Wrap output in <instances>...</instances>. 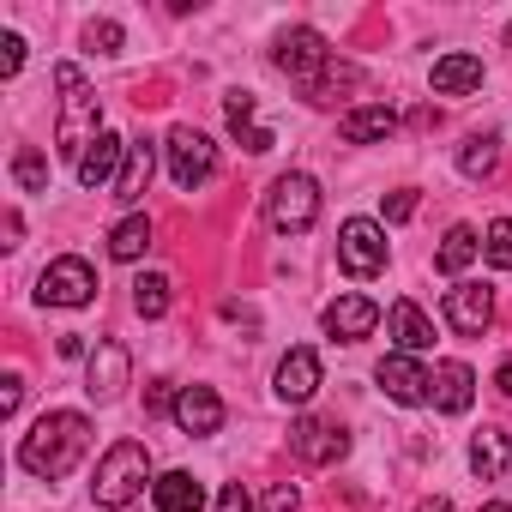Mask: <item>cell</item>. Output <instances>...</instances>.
Masks as SVG:
<instances>
[{
	"label": "cell",
	"instance_id": "cell-1",
	"mask_svg": "<svg viewBox=\"0 0 512 512\" xmlns=\"http://www.w3.org/2000/svg\"><path fill=\"white\" fill-rule=\"evenodd\" d=\"M91 452V422L79 410H49L25 440H19V464L43 482H61L79 470V458Z\"/></svg>",
	"mask_w": 512,
	"mask_h": 512
},
{
	"label": "cell",
	"instance_id": "cell-2",
	"mask_svg": "<svg viewBox=\"0 0 512 512\" xmlns=\"http://www.w3.org/2000/svg\"><path fill=\"white\" fill-rule=\"evenodd\" d=\"M278 73H290L314 103H332L344 85H356L362 73L356 67H344V61H332V49H326V37L320 31H308V25H296V31H284L278 37Z\"/></svg>",
	"mask_w": 512,
	"mask_h": 512
},
{
	"label": "cell",
	"instance_id": "cell-3",
	"mask_svg": "<svg viewBox=\"0 0 512 512\" xmlns=\"http://www.w3.org/2000/svg\"><path fill=\"white\" fill-rule=\"evenodd\" d=\"M55 85H61V121H55V145H61V157H85L91 151V139L103 133V115H97V91L85 85V73L73 67V61H61L55 67Z\"/></svg>",
	"mask_w": 512,
	"mask_h": 512
},
{
	"label": "cell",
	"instance_id": "cell-4",
	"mask_svg": "<svg viewBox=\"0 0 512 512\" xmlns=\"http://www.w3.org/2000/svg\"><path fill=\"white\" fill-rule=\"evenodd\" d=\"M151 482V452L139 446V440H115L109 452H103V464H97V482H91V494H97V506H127L139 488Z\"/></svg>",
	"mask_w": 512,
	"mask_h": 512
},
{
	"label": "cell",
	"instance_id": "cell-5",
	"mask_svg": "<svg viewBox=\"0 0 512 512\" xmlns=\"http://www.w3.org/2000/svg\"><path fill=\"white\" fill-rule=\"evenodd\" d=\"M314 217H320V181L314 175H278L272 181V193H266V223L278 229V235H302V229H314Z\"/></svg>",
	"mask_w": 512,
	"mask_h": 512
},
{
	"label": "cell",
	"instance_id": "cell-6",
	"mask_svg": "<svg viewBox=\"0 0 512 512\" xmlns=\"http://www.w3.org/2000/svg\"><path fill=\"white\" fill-rule=\"evenodd\" d=\"M338 266L350 278H380L386 272V229L374 217H350L338 229Z\"/></svg>",
	"mask_w": 512,
	"mask_h": 512
},
{
	"label": "cell",
	"instance_id": "cell-7",
	"mask_svg": "<svg viewBox=\"0 0 512 512\" xmlns=\"http://www.w3.org/2000/svg\"><path fill=\"white\" fill-rule=\"evenodd\" d=\"M169 175H175V187H205L211 175H217V145L199 133V127H175L169 133Z\"/></svg>",
	"mask_w": 512,
	"mask_h": 512
},
{
	"label": "cell",
	"instance_id": "cell-8",
	"mask_svg": "<svg viewBox=\"0 0 512 512\" xmlns=\"http://www.w3.org/2000/svg\"><path fill=\"white\" fill-rule=\"evenodd\" d=\"M97 296V272L85 266V260H73V253H67V260H55L43 278H37V302L43 308H85Z\"/></svg>",
	"mask_w": 512,
	"mask_h": 512
},
{
	"label": "cell",
	"instance_id": "cell-9",
	"mask_svg": "<svg viewBox=\"0 0 512 512\" xmlns=\"http://www.w3.org/2000/svg\"><path fill=\"white\" fill-rule=\"evenodd\" d=\"M290 452H296L302 464H338V458L350 452V434H344L338 422H320V416H302V422L290 428Z\"/></svg>",
	"mask_w": 512,
	"mask_h": 512
},
{
	"label": "cell",
	"instance_id": "cell-10",
	"mask_svg": "<svg viewBox=\"0 0 512 512\" xmlns=\"http://www.w3.org/2000/svg\"><path fill=\"white\" fill-rule=\"evenodd\" d=\"M488 320H494L488 284H452V290H446V326H452L458 338H482Z\"/></svg>",
	"mask_w": 512,
	"mask_h": 512
},
{
	"label": "cell",
	"instance_id": "cell-11",
	"mask_svg": "<svg viewBox=\"0 0 512 512\" xmlns=\"http://www.w3.org/2000/svg\"><path fill=\"white\" fill-rule=\"evenodd\" d=\"M127 374H133V362H127V350L103 338V344L91 350V368H85V392H91L97 404H109V398H121V386H127Z\"/></svg>",
	"mask_w": 512,
	"mask_h": 512
},
{
	"label": "cell",
	"instance_id": "cell-12",
	"mask_svg": "<svg viewBox=\"0 0 512 512\" xmlns=\"http://www.w3.org/2000/svg\"><path fill=\"white\" fill-rule=\"evenodd\" d=\"M121 163H127V139H121V133H97L91 151L73 163V175H79V187H103V181L121 175Z\"/></svg>",
	"mask_w": 512,
	"mask_h": 512
},
{
	"label": "cell",
	"instance_id": "cell-13",
	"mask_svg": "<svg viewBox=\"0 0 512 512\" xmlns=\"http://www.w3.org/2000/svg\"><path fill=\"white\" fill-rule=\"evenodd\" d=\"M374 326H380V308H374L368 296H338V302L326 308V332H332L338 344H362Z\"/></svg>",
	"mask_w": 512,
	"mask_h": 512
},
{
	"label": "cell",
	"instance_id": "cell-14",
	"mask_svg": "<svg viewBox=\"0 0 512 512\" xmlns=\"http://www.w3.org/2000/svg\"><path fill=\"white\" fill-rule=\"evenodd\" d=\"M428 398H434L446 416H464L470 398H476V374H470L464 362H440V368L428 374Z\"/></svg>",
	"mask_w": 512,
	"mask_h": 512
},
{
	"label": "cell",
	"instance_id": "cell-15",
	"mask_svg": "<svg viewBox=\"0 0 512 512\" xmlns=\"http://www.w3.org/2000/svg\"><path fill=\"white\" fill-rule=\"evenodd\" d=\"M175 422H181L187 434H217V428H223V398H217L211 386H181V392H175Z\"/></svg>",
	"mask_w": 512,
	"mask_h": 512
},
{
	"label": "cell",
	"instance_id": "cell-16",
	"mask_svg": "<svg viewBox=\"0 0 512 512\" xmlns=\"http://www.w3.org/2000/svg\"><path fill=\"white\" fill-rule=\"evenodd\" d=\"M314 392H320V356L314 350H290L278 362V398L284 404H308Z\"/></svg>",
	"mask_w": 512,
	"mask_h": 512
},
{
	"label": "cell",
	"instance_id": "cell-17",
	"mask_svg": "<svg viewBox=\"0 0 512 512\" xmlns=\"http://www.w3.org/2000/svg\"><path fill=\"white\" fill-rule=\"evenodd\" d=\"M374 380L386 386L392 404H428V374L416 368V356H386Z\"/></svg>",
	"mask_w": 512,
	"mask_h": 512
},
{
	"label": "cell",
	"instance_id": "cell-18",
	"mask_svg": "<svg viewBox=\"0 0 512 512\" xmlns=\"http://www.w3.org/2000/svg\"><path fill=\"white\" fill-rule=\"evenodd\" d=\"M253 109H260V103H253L247 91H229V97H223V115H229V133H235V139H241V145H247L253 157H266V151H272L278 139H272V127H260V121H253Z\"/></svg>",
	"mask_w": 512,
	"mask_h": 512
},
{
	"label": "cell",
	"instance_id": "cell-19",
	"mask_svg": "<svg viewBox=\"0 0 512 512\" xmlns=\"http://www.w3.org/2000/svg\"><path fill=\"white\" fill-rule=\"evenodd\" d=\"M151 169H157V145L151 139H127V163L115 175V199L121 205H139V193L151 187Z\"/></svg>",
	"mask_w": 512,
	"mask_h": 512
},
{
	"label": "cell",
	"instance_id": "cell-20",
	"mask_svg": "<svg viewBox=\"0 0 512 512\" xmlns=\"http://www.w3.org/2000/svg\"><path fill=\"white\" fill-rule=\"evenodd\" d=\"M338 133H344L350 145H380V139L398 133V115H392L386 103H368V109H350V115L338 121Z\"/></svg>",
	"mask_w": 512,
	"mask_h": 512
},
{
	"label": "cell",
	"instance_id": "cell-21",
	"mask_svg": "<svg viewBox=\"0 0 512 512\" xmlns=\"http://www.w3.org/2000/svg\"><path fill=\"white\" fill-rule=\"evenodd\" d=\"M392 338H398V356H422V350H434V320L416 302H398L392 308Z\"/></svg>",
	"mask_w": 512,
	"mask_h": 512
},
{
	"label": "cell",
	"instance_id": "cell-22",
	"mask_svg": "<svg viewBox=\"0 0 512 512\" xmlns=\"http://www.w3.org/2000/svg\"><path fill=\"white\" fill-rule=\"evenodd\" d=\"M151 500H157V512H199V506H205V488H199L187 470H163V476L151 482Z\"/></svg>",
	"mask_w": 512,
	"mask_h": 512
},
{
	"label": "cell",
	"instance_id": "cell-23",
	"mask_svg": "<svg viewBox=\"0 0 512 512\" xmlns=\"http://www.w3.org/2000/svg\"><path fill=\"white\" fill-rule=\"evenodd\" d=\"M506 464H512V440H506L500 428H482V434L470 440V470H476L482 482H494V476H506Z\"/></svg>",
	"mask_w": 512,
	"mask_h": 512
},
{
	"label": "cell",
	"instance_id": "cell-24",
	"mask_svg": "<svg viewBox=\"0 0 512 512\" xmlns=\"http://www.w3.org/2000/svg\"><path fill=\"white\" fill-rule=\"evenodd\" d=\"M482 85V61L476 55H446V61H434V91L440 97H464V91H476Z\"/></svg>",
	"mask_w": 512,
	"mask_h": 512
},
{
	"label": "cell",
	"instance_id": "cell-25",
	"mask_svg": "<svg viewBox=\"0 0 512 512\" xmlns=\"http://www.w3.org/2000/svg\"><path fill=\"white\" fill-rule=\"evenodd\" d=\"M476 253H482V235H476L470 223H452V229H446V241H440V253H434V266L458 278V272L476 260Z\"/></svg>",
	"mask_w": 512,
	"mask_h": 512
},
{
	"label": "cell",
	"instance_id": "cell-26",
	"mask_svg": "<svg viewBox=\"0 0 512 512\" xmlns=\"http://www.w3.org/2000/svg\"><path fill=\"white\" fill-rule=\"evenodd\" d=\"M145 247H151V217H139V211L109 229V260H121V266L127 260H145Z\"/></svg>",
	"mask_w": 512,
	"mask_h": 512
},
{
	"label": "cell",
	"instance_id": "cell-27",
	"mask_svg": "<svg viewBox=\"0 0 512 512\" xmlns=\"http://www.w3.org/2000/svg\"><path fill=\"white\" fill-rule=\"evenodd\" d=\"M133 308H139L145 320H163V314H169V278H163V272L139 278V284H133Z\"/></svg>",
	"mask_w": 512,
	"mask_h": 512
},
{
	"label": "cell",
	"instance_id": "cell-28",
	"mask_svg": "<svg viewBox=\"0 0 512 512\" xmlns=\"http://www.w3.org/2000/svg\"><path fill=\"white\" fill-rule=\"evenodd\" d=\"M458 169H464L470 181H482V175H494V139H488V133H476V139H464V151H458Z\"/></svg>",
	"mask_w": 512,
	"mask_h": 512
},
{
	"label": "cell",
	"instance_id": "cell-29",
	"mask_svg": "<svg viewBox=\"0 0 512 512\" xmlns=\"http://www.w3.org/2000/svg\"><path fill=\"white\" fill-rule=\"evenodd\" d=\"M482 253H488V266L512 272V217H494L488 235H482Z\"/></svg>",
	"mask_w": 512,
	"mask_h": 512
},
{
	"label": "cell",
	"instance_id": "cell-30",
	"mask_svg": "<svg viewBox=\"0 0 512 512\" xmlns=\"http://www.w3.org/2000/svg\"><path fill=\"white\" fill-rule=\"evenodd\" d=\"M13 175H19V187H25V193H43V187H49V163H43V151H31V145H25V151L13 157Z\"/></svg>",
	"mask_w": 512,
	"mask_h": 512
},
{
	"label": "cell",
	"instance_id": "cell-31",
	"mask_svg": "<svg viewBox=\"0 0 512 512\" xmlns=\"http://www.w3.org/2000/svg\"><path fill=\"white\" fill-rule=\"evenodd\" d=\"M217 512H260V506H253V494H247L241 482H229V488L217 494Z\"/></svg>",
	"mask_w": 512,
	"mask_h": 512
},
{
	"label": "cell",
	"instance_id": "cell-32",
	"mask_svg": "<svg viewBox=\"0 0 512 512\" xmlns=\"http://www.w3.org/2000/svg\"><path fill=\"white\" fill-rule=\"evenodd\" d=\"M386 217H392V223H404V217H416V187H398V193L386 199Z\"/></svg>",
	"mask_w": 512,
	"mask_h": 512
},
{
	"label": "cell",
	"instance_id": "cell-33",
	"mask_svg": "<svg viewBox=\"0 0 512 512\" xmlns=\"http://www.w3.org/2000/svg\"><path fill=\"white\" fill-rule=\"evenodd\" d=\"M260 512H296V488H290V482H278V488H266V500H260Z\"/></svg>",
	"mask_w": 512,
	"mask_h": 512
},
{
	"label": "cell",
	"instance_id": "cell-34",
	"mask_svg": "<svg viewBox=\"0 0 512 512\" xmlns=\"http://www.w3.org/2000/svg\"><path fill=\"white\" fill-rule=\"evenodd\" d=\"M85 43H91V49H121V25H109V19H103V25H91V31H85Z\"/></svg>",
	"mask_w": 512,
	"mask_h": 512
},
{
	"label": "cell",
	"instance_id": "cell-35",
	"mask_svg": "<svg viewBox=\"0 0 512 512\" xmlns=\"http://www.w3.org/2000/svg\"><path fill=\"white\" fill-rule=\"evenodd\" d=\"M0 49H7V55H0V79H13V73L25 67V43H19V37H7Z\"/></svg>",
	"mask_w": 512,
	"mask_h": 512
},
{
	"label": "cell",
	"instance_id": "cell-36",
	"mask_svg": "<svg viewBox=\"0 0 512 512\" xmlns=\"http://www.w3.org/2000/svg\"><path fill=\"white\" fill-rule=\"evenodd\" d=\"M19 398H25V380H19V374H7V392H0V416H13V410H19Z\"/></svg>",
	"mask_w": 512,
	"mask_h": 512
},
{
	"label": "cell",
	"instance_id": "cell-37",
	"mask_svg": "<svg viewBox=\"0 0 512 512\" xmlns=\"http://www.w3.org/2000/svg\"><path fill=\"white\" fill-rule=\"evenodd\" d=\"M61 356H67V362H79V356H85V338H79V332H67V338H61Z\"/></svg>",
	"mask_w": 512,
	"mask_h": 512
},
{
	"label": "cell",
	"instance_id": "cell-38",
	"mask_svg": "<svg viewBox=\"0 0 512 512\" xmlns=\"http://www.w3.org/2000/svg\"><path fill=\"white\" fill-rule=\"evenodd\" d=\"M151 410H175V398H169V386H163V380L151 386Z\"/></svg>",
	"mask_w": 512,
	"mask_h": 512
},
{
	"label": "cell",
	"instance_id": "cell-39",
	"mask_svg": "<svg viewBox=\"0 0 512 512\" xmlns=\"http://www.w3.org/2000/svg\"><path fill=\"white\" fill-rule=\"evenodd\" d=\"M494 386H500V392H506V398H512V362H506V368H500V374H494Z\"/></svg>",
	"mask_w": 512,
	"mask_h": 512
},
{
	"label": "cell",
	"instance_id": "cell-40",
	"mask_svg": "<svg viewBox=\"0 0 512 512\" xmlns=\"http://www.w3.org/2000/svg\"><path fill=\"white\" fill-rule=\"evenodd\" d=\"M422 512H452V500H446V494H434V500H428Z\"/></svg>",
	"mask_w": 512,
	"mask_h": 512
},
{
	"label": "cell",
	"instance_id": "cell-41",
	"mask_svg": "<svg viewBox=\"0 0 512 512\" xmlns=\"http://www.w3.org/2000/svg\"><path fill=\"white\" fill-rule=\"evenodd\" d=\"M482 512H506V506H500V500H488V506H482Z\"/></svg>",
	"mask_w": 512,
	"mask_h": 512
}]
</instances>
